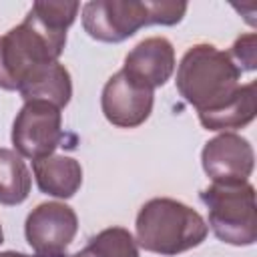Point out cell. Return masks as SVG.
<instances>
[{
	"label": "cell",
	"mask_w": 257,
	"mask_h": 257,
	"mask_svg": "<svg viewBox=\"0 0 257 257\" xmlns=\"http://www.w3.org/2000/svg\"><path fill=\"white\" fill-rule=\"evenodd\" d=\"M239 78L241 70L229 52L213 44H195L183 54L175 82L179 94L197 112H211L235 96L241 86Z\"/></svg>",
	"instance_id": "obj_1"
},
{
	"label": "cell",
	"mask_w": 257,
	"mask_h": 257,
	"mask_svg": "<svg viewBox=\"0 0 257 257\" xmlns=\"http://www.w3.org/2000/svg\"><path fill=\"white\" fill-rule=\"evenodd\" d=\"M135 227L137 243L145 251L167 257L199 247L209 233V225L193 207L169 197L147 201Z\"/></svg>",
	"instance_id": "obj_2"
},
{
	"label": "cell",
	"mask_w": 257,
	"mask_h": 257,
	"mask_svg": "<svg viewBox=\"0 0 257 257\" xmlns=\"http://www.w3.org/2000/svg\"><path fill=\"white\" fill-rule=\"evenodd\" d=\"M187 2L92 0L82 6V26L100 42H122L149 24L173 26L183 20Z\"/></svg>",
	"instance_id": "obj_3"
},
{
	"label": "cell",
	"mask_w": 257,
	"mask_h": 257,
	"mask_svg": "<svg viewBox=\"0 0 257 257\" xmlns=\"http://www.w3.org/2000/svg\"><path fill=\"white\" fill-rule=\"evenodd\" d=\"M0 42L6 72L18 88L32 70L58 60L66 44V30L28 10L24 22L0 36Z\"/></svg>",
	"instance_id": "obj_4"
},
{
	"label": "cell",
	"mask_w": 257,
	"mask_h": 257,
	"mask_svg": "<svg viewBox=\"0 0 257 257\" xmlns=\"http://www.w3.org/2000/svg\"><path fill=\"white\" fill-rule=\"evenodd\" d=\"M201 201L209 213V227L223 243L247 247L257 239L255 189L249 183L217 185L201 191Z\"/></svg>",
	"instance_id": "obj_5"
},
{
	"label": "cell",
	"mask_w": 257,
	"mask_h": 257,
	"mask_svg": "<svg viewBox=\"0 0 257 257\" xmlns=\"http://www.w3.org/2000/svg\"><path fill=\"white\" fill-rule=\"evenodd\" d=\"M62 137L60 108L44 100L24 102L12 124V145L16 153L32 161L52 155Z\"/></svg>",
	"instance_id": "obj_6"
},
{
	"label": "cell",
	"mask_w": 257,
	"mask_h": 257,
	"mask_svg": "<svg viewBox=\"0 0 257 257\" xmlns=\"http://www.w3.org/2000/svg\"><path fill=\"white\" fill-rule=\"evenodd\" d=\"M78 231V217L72 207L48 201L32 209L24 223L28 245L38 257H62Z\"/></svg>",
	"instance_id": "obj_7"
},
{
	"label": "cell",
	"mask_w": 257,
	"mask_h": 257,
	"mask_svg": "<svg viewBox=\"0 0 257 257\" xmlns=\"http://www.w3.org/2000/svg\"><path fill=\"white\" fill-rule=\"evenodd\" d=\"M201 163L213 183L239 185L249 181L255 167V153L251 143L241 135L223 133L205 143Z\"/></svg>",
	"instance_id": "obj_8"
},
{
	"label": "cell",
	"mask_w": 257,
	"mask_h": 257,
	"mask_svg": "<svg viewBox=\"0 0 257 257\" xmlns=\"http://www.w3.org/2000/svg\"><path fill=\"white\" fill-rule=\"evenodd\" d=\"M153 90L133 82L122 70L114 72L100 96L104 118L120 128H135L143 124L153 110Z\"/></svg>",
	"instance_id": "obj_9"
},
{
	"label": "cell",
	"mask_w": 257,
	"mask_h": 257,
	"mask_svg": "<svg viewBox=\"0 0 257 257\" xmlns=\"http://www.w3.org/2000/svg\"><path fill=\"white\" fill-rule=\"evenodd\" d=\"M120 70L133 82L155 90L163 86L175 70V48L165 36L145 38L124 56V66Z\"/></svg>",
	"instance_id": "obj_10"
},
{
	"label": "cell",
	"mask_w": 257,
	"mask_h": 257,
	"mask_svg": "<svg viewBox=\"0 0 257 257\" xmlns=\"http://www.w3.org/2000/svg\"><path fill=\"white\" fill-rule=\"evenodd\" d=\"M32 171L38 189L58 199H70L82 185L80 163L66 155H48L32 161Z\"/></svg>",
	"instance_id": "obj_11"
},
{
	"label": "cell",
	"mask_w": 257,
	"mask_h": 257,
	"mask_svg": "<svg viewBox=\"0 0 257 257\" xmlns=\"http://www.w3.org/2000/svg\"><path fill=\"white\" fill-rule=\"evenodd\" d=\"M18 90L26 102L28 100H44V102H50V104L62 108L70 102L72 82H70V74H68L66 66L56 60V62H50V64H44V66L32 70L18 84Z\"/></svg>",
	"instance_id": "obj_12"
},
{
	"label": "cell",
	"mask_w": 257,
	"mask_h": 257,
	"mask_svg": "<svg viewBox=\"0 0 257 257\" xmlns=\"http://www.w3.org/2000/svg\"><path fill=\"white\" fill-rule=\"evenodd\" d=\"M257 84H241L231 100L211 112H199V122L207 131H231L247 126L257 112Z\"/></svg>",
	"instance_id": "obj_13"
},
{
	"label": "cell",
	"mask_w": 257,
	"mask_h": 257,
	"mask_svg": "<svg viewBox=\"0 0 257 257\" xmlns=\"http://www.w3.org/2000/svg\"><path fill=\"white\" fill-rule=\"evenodd\" d=\"M32 187L30 171L16 151L0 149V205H20Z\"/></svg>",
	"instance_id": "obj_14"
},
{
	"label": "cell",
	"mask_w": 257,
	"mask_h": 257,
	"mask_svg": "<svg viewBox=\"0 0 257 257\" xmlns=\"http://www.w3.org/2000/svg\"><path fill=\"white\" fill-rule=\"evenodd\" d=\"M70 257H139L137 241L124 227H108Z\"/></svg>",
	"instance_id": "obj_15"
},
{
	"label": "cell",
	"mask_w": 257,
	"mask_h": 257,
	"mask_svg": "<svg viewBox=\"0 0 257 257\" xmlns=\"http://www.w3.org/2000/svg\"><path fill=\"white\" fill-rule=\"evenodd\" d=\"M231 60L237 64V68L243 70H255L257 66V48H255V34H243L235 40L231 46Z\"/></svg>",
	"instance_id": "obj_16"
},
{
	"label": "cell",
	"mask_w": 257,
	"mask_h": 257,
	"mask_svg": "<svg viewBox=\"0 0 257 257\" xmlns=\"http://www.w3.org/2000/svg\"><path fill=\"white\" fill-rule=\"evenodd\" d=\"M0 88H4V90H16V84L12 82V78L8 76L6 66H4V58H2V42H0Z\"/></svg>",
	"instance_id": "obj_17"
},
{
	"label": "cell",
	"mask_w": 257,
	"mask_h": 257,
	"mask_svg": "<svg viewBox=\"0 0 257 257\" xmlns=\"http://www.w3.org/2000/svg\"><path fill=\"white\" fill-rule=\"evenodd\" d=\"M0 257H32V255H24V253H16V251H2Z\"/></svg>",
	"instance_id": "obj_18"
},
{
	"label": "cell",
	"mask_w": 257,
	"mask_h": 257,
	"mask_svg": "<svg viewBox=\"0 0 257 257\" xmlns=\"http://www.w3.org/2000/svg\"><path fill=\"white\" fill-rule=\"evenodd\" d=\"M4 241V231H2V225H0V243Z\"/></svg>",
	"instance_id": "obj_19"
}]
</instances>
